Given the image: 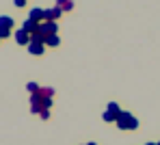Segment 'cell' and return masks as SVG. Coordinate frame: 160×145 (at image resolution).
<instances>
[{"label": "cell", "instance_id": "1", "mask_svg": "<svg viewBox=\"0 0 160 145\" xmlns=\"http://www.w3.org/2000/svg\"><path fill=\"white\" fill-rule=\"evenodd\" d=\"M117 128H121V130H136L138 128V119L132 115V113H128V111H123L119 119H117Z\"/></svg>", "mask_w": 160, "mask_h": 145}, {"label": "cell", "instance_id": "2", "mask_svg": "<svg viewBox=\"0 0 160 145\" xmlns=\"http://www.w3.org/2000/svg\"><path fill=\"white\" fill-rule=\"evenodd\" d=\"M61 13H63V9H61V7L46 9V11H43V22H56V20L61 18Z\"/></svg>", "mask_w": 160, "mask_h": 145}, {"label": "cell", "instance_id": "3", "mask_svg": "<svg viewBox=\"0 0 160 145\" xmlns=\"http://www.w3.org/2000/svg\"><path fill=\"white\" fill-rule=\"evenodd\" d=\"M39 30L48 37V35H56V22H43L39 24Z\"/></svg>", "mask_w": 160, "mask_h": 145}, {"label": "cell", "instance_id": "4", "mask_svg": "<svg viewBox=\"0 0 160 145\" xmlns=\"http://www.w3.org/2000/svg\"><path fill=\"white\" fill-rule=\"evenodd\" d=\"M28 20H32V22H37V24H43V11H41V9H30Z\"/></svg>", "mask_w": 160, "mask_h": 145}, {"label": "cell", "instance_id": "5", "mask_svg": "<svg viewBox=\"0 0 160 145\" xmlns=\"http://www.w3.org/2000/svg\"><path fill=\"white\" fill-rule=\"evenodd\" d=\"M15 41H18L20 46H28V43H30V35H28V32H24V30L20 28L18 32H15Z\"/></svg>", "mask_w": 160, "mask_h": 145}, {"label": "cell", "instance_id": "6", "mask_svg": "<svg viewBox=\"0 0 160 145\" xmlns=\"http://www.w3.org/2000/svg\"><path fill=\"white\" fill-rule=\"evenodd\" d=\"M22 30L28 32V35H32V32H37V30H39V24H37V22H32V20H26V22L22 24Z\"/></svg>", "mask_w": 160, "mask_h": 145}, {"label": "cell", "instance_id": "7", "mask_svg": "<svg viewBox=\"0 0 160 145\" xmlns=\"http://www.w3.org/2000/svg\"><path fill=\"white\" fill-rule=\"evenodd\" d=\"M28 52H30V54H37V57L43 54V43H39V41H30V43H28Z\"/></svg>", "mask_w": 160, "mask_h": 145}, {"label": "cell", "instance_id": "8", "mask_svg": "<svg viewBox=\"0 0 160 145\" xmlns=\"http://www.w3.org/2000/svg\"><path fill=\"white\" fill-rule=\"evenodd\" d=\"M0 28L11 30V28H13V20H11L9 15H0Z\"/></svg>", "mask_w": 160, "mask_h": 145}, {"label": "cell", "instance_id": "9", "mask_svg": "<svg viewBox=\"0 0 160 145\" xmlns=\"http://www.w3.org/2000/svg\"><path fill=\"white\" fill-rule=\"evenodd\" d=\"M56 7H61L63 11H72L74 9V2L72 0H56Z\"/></svg>", "mask_w": 160, "mask_h": 145}, {"label": "cell", "instance_id": "10", "mask_svg": "<svg viewBox=\"0 0 160 145\" xmlns=\"http://www.w3.org/2000/svg\"><path fill=\"white\" fill-rule=\"evenodd\" d=\"M46 46H50V48H56V46H58V37H56V35H48V39H46Z\"/></svg>", "mask_w": 160, "mask_h": 145}, {"label": "cell", "instance_id": "11", "mask_svg": "<svg viewBox=\"0 0 160 145\" xmlns=\"http://www.w3.org/2000/svg\"><path fill=\"white\" fill-rule=\"evenodd\" d=\"M39 95H41V98H52V95H54V89L52 87H41Z\"/></svg>", "mask_w": 160, "mask_h": 145}, {"label": "cell", "instance_id": "12", "mask_svg": "<svg viewBox=\"0 0 160 145\" xmlns=\"http://www.w3.org/2000/svg\"><path fill=\"white\" fill-rule=\"evenodd\" d=\"M108 111H110V113H115V115H121V113H123V111L119 108V104H117V102H110V104H108Z\"/></svg>", "mask_w": 160, "mask_h": 145}, {"label": "cell", "instance_id": "13", "mask_svg": "<svg viewBox=\"0 0 160 145\" xmlns=\"http://www.w3.org/2000/svg\"><path fill=\"white\" fill-rule=\"evenodd\" d=\"M26 89H28V93H30V95H35V93H39V91H41V87H39V85H35V82H28Z\"/></svg>", "mask_w": 160, "mask_h": 145}, {"label": "cell", "instance_id": "14", "mask_svg": "<svg viewBox=\"0 0 160 145\" xmlns=\"http://www.w3.org/2000/svg\"><path fill=\"white\" fill-rule=\"evenodd\" d=\"M117 119H119V115H115V113H110V111L104 113V121H117Z\"/></svg>", "mask_w": 160, "mask_h": 145}, {"label": "cell", "instance_id": "15", "mask_svg": "<svg viewBox=\"0 0 160 145\" xmlns=\"http://www.w3.org/2000/svg\"><path fill=\"white\" fill-rule=\"evenodd\" d=\"M13 32L11 30H7V28H0V39H7V37H11Z\"/></svg>", "mask_w": 160, "mask_h": 145}, {"label": "cell", "instance_id": "16", "mask_svg": "<svg viewBox=\"0 0 160 145\" xmlns=\"http://www.w3.org/2000/svg\"><path fill=\"white\" fill-rule=\"evenodd\" d=\"M50 106H52V98H43V108L48 111Z\"/></svg>", "mask_w": 160, "mask_h": 145}, {"label": "cell", "instance_id": "17", "mask_svg": "<svg viewBox=\"0 0 160 145\" xmlns=\"http://www.w3.org/2000/svg\"><path fill=\"white\" fill-rule=\"evenodd\" d=\"M39 115H41V119H50V111H41Z\"/></svg>", "mask_w": 160, "mask_h": 145}, {"label": "cell", "instance_id": "18", "mask_svg": "<svg viewBox=\"0 0 160 145\" xmlns=\"http://www.w3.org/2000/svg\"><path fill=\"white\" fill-rule=\"evenodd\" d=\"M26 4V0H15V7H24Z\"/></svg>", "mask_w": 160, "mask_h": 145}, {"label": "cell", "instance_id": "19", "mask_svg": "<svg viewBox=\"0 0 160 145\" xmlns=\"http://www.w3.org/2000/svg\"><path fill=\"white\" fill-rule=\"evenodd\" d=\"M147 145H156V143H147Z\"/></svg>", "mask_w": 160, "mask_h": 145}, {"label": "cell", "instance_id": "20", "mask_svg": "<svg viewBox=\"0 0 160 145\" xmlns=\"http://www.w3.org/2000/svg\"><path fill=\"white\" fill-rule=\"evenodd\" d=\"M87 145H95V143H87Z\"/></svg>", "mask_w": 160, "mask_h": 145}, {"label": "cell", "instance_id": "21", "mask_svg": "<svg viewBox=\"0 0 160 145\" xmlns=\"http://www.w3.org/2000/svg\"><path fill=\"white\" fill-rule=\"evenodd\" d=\"M156 145H160V143H156Z\"/></svg>", "mask_w": 160, "mask_h": 145}]
</instances>
